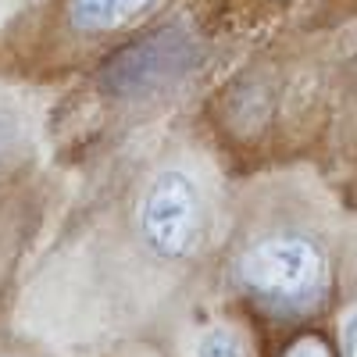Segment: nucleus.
<instances>
[{"label":"nucleus","mask_w":357,"mask_h":357,"mask_svg":"<svg viewBox=\"0 0 357 357\" xmlns=\"http://www.w3.org/2000/svg\"><path fill=\"white\" fill-rule=\"evenodd\" d=\"M243 289L275 311H304L325 293V254L307 236H268L240 257Z\"/></svg>","instance_id":"1"},{"label":"nucleus","mask_w":357,"mask_h":357,"mask_svg":"<svg viewBox=\"0 0 357 357\" xmlns=\"http://www.w3.org/2000/svg\"><path fill=\"white\" fill-rule=\"evenodd\" d=\"M200 232V193L183 172L158 175L139 204V236L158 257H186Z\"/></svg>","instance_id":"2"},{"label":"nucleus","mask_w":357,"mask_h":357,"mask_svg":"<svg viewBox=\"0 0 357 357\" xmlns=\"http://www.w3.org/2000/svg\"><path fill=\"white\" fill-rule=\"evenodd\" d=\"M193 65V47L183 33H161L154 40H143L122 50L104 68V86L118 97H143L161 86L183 79Z\"/></svg>","instance_id":"3"},{"label":"nucleus","mask_w":357,"mask_h":357,"mask_svg":"<svg viewBox=\"0 0 357 357\" xmlns=\"http://www.w3.org/2000/svg\"><path fill=\"white\" fill-rule=\"evenodd\" d=\"M72 15L82 29H111L114 22H122L118 0H75Z\"/></svg>","instance_id":"4"},{"label":"nucleus","mask_w":357,"mask_h":357,"mask_svg":"<svg viewBox=\"0 0 357 357\" xmlns=\"http://www.w3.org/2000/svg\"><path fill=\"white\" fill-rule=\"evenodd\" d=\"M193 357H247V350L229 329H211V333L200 336Z\"/></svg>","instance_id":"5"},{"label":"nucleus","mask_w":357,"mask_h":357,"mask_svg":"<svg viewBox=\"0 0 357 357\" xmlns=\"http://www.w3.org/2000/svg\"><path fill=\"white\" fill-rule=\"evenodd\" d=\"M282 357H333V350H329V343H325L321 336H301V340H293L286 347Z\"/></svg>","instance_id":"6"},{"label":"nucleus","mask_w":357,"mask_h":357,"mask_svg":"<svg viewBox=\"0 0 357 357\" xmlns=\"http://www.w3.org/2000/svg\"><path fill=\"white\" fill-rule=\"evenodd\" d=\"M151 0H118V8H122V18H129V15H136V11H143Z\"/></svg>","instance_id":"7"},{"label":"nucleus","mask_w":357,"mask_h":357,"mask_svg":"<svg viewBox=\"0 0 357 357\" xmlns=\"http://www.w3.org/2000/svg\"><path fill=\"white\" fill-rule=\"evenodd\" d=\"M350 357H357V325H354V333H350Z\"/></svg>","instance_id":"8"}]
</instances>
